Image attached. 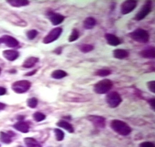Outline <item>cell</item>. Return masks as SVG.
I'll list each match as a JSON object with an SVG mask.
<instances>
[{"mask_svg": "<svg viewBox=\"0 0 155 147\" xmlns=\"http://www.w3.org/2000/svg\"><path fill=\"white\" fill-rule=\"evenodd\" d=\"M137 2L134 0H127L124 1L120 6V12L123 15H126L132 12L135 9Z\"/></svg>", "mask_w": 155, "mask_h": 147, "instance_id": "obj_7", "label": "cell"}, {"mask_svg": "<svg viewBox=\"0 0 155 147\" xmlns=\"http://www.w3.org/2000/svg\"><path fill=\"white\" fill-rule=\"evenodd\" d=\"M110 126L115 133L122 136H127L132 132L130 127L125 122L119 120H112Z\"/></svg>", "mask_w": 155, "mask_h": 147, "instance_id": "obj_1", "label": "cell"}, {"mask_svg": "<svg viewBox=\"0 0 155 147\" xmlns=\"http://www.w3.org/2000/svg\"><path fill=\"white\" fill-rule=\"evenodd\" d=\"M54 131L55 138L58 141H61L64 139L65 137V134L63 132V131H62L59 128H55Z\"/></svg>", "mask_w": 155, "mask_h": 147, "instance_id": "obj_25", "label": "cell"}, {"mask_svg": "<svg viewBox=\"0 0 155 147\" xmlns=\"http://www.w3.org/2000/svg\"><path fill=\"white\" fill-rule=\"evenodd\" d=\"M31 83L28 80H22L14 82L12 85L13 91L18 94H22L27 92L31 88Z\"/></svg>", "mask_w": 155, "mask_h": 147, "instance_id": "obj_4", "label": "cell"}, {"mask_svg": "<svg viewBox=\"0 0 155 147\" xmlns=\"http://www.w3.org/2000/svg\"><path fill=\"white\" fill-rule=\"evenodd\" d=\"M11 5L14 7H21L29 5V1L27 0H9L7 1Z\"/></svg>", "mask_w": 155, "mask_h": 147, "instance_id": "obj_20", "label": "cell"}, {"mask_svg": "<svg viewBox=\"0 0 155 147\" xmlns=\"http://www.w3.org/2000/svg\"><path fill=\"white\" fill-rule=\"evenodd\" d=\"M129 36L133 40L140 43H146L149 42L150 39L149 32L142 28L136 29L129 34Z\"/></svg>", "mask_w": 155, "mask_h": 147, "instance_id": "obj_2", "label": "cell"}, {"mask_svg": "<svg viewBox=\"0 0 155 147\" xmlns=\"http://www.w3.org/2000/svg\"><path fill=\"white\" fill-rule=\"evenodd\" d=\"M24 142L28 147H41L38 142L33 138H25L24 139Z\"/></svg>", "mask_w": 155, "mask_h": 147, "instance_id": "obj_23", "label": "cell"}, {"mask_svg": "<svg viewBox=\"0 0 155 147\" xmlns=\"http://www.w3.org/2000/svg\"><path fill=\"white\" fill-rule=\"evenodd\" d=\"M105 38L107 40V44L110 46H116L120 44V40L119 38L112 34H105Z\"/></svg>", "mask_w": 155, "mask_h": 147, "instance_id": "obj_12", "label": "cell"}, {"mask_svg": "<svg viewBox=\"0 0 155 147\" xmlns=\"http://www.w3.org/2000/svg\"><path fill=\"white\" fill-rule=\"evenodd\" d=\"M147 103L151 107L152 109L155 111V98H152L147 100Z\"/></svg>", "mask_w": 155, "mask_h": 147, "instance_id": "obj_33", "label": "cell"}, {"mask_svg": "<svg viewBox=\"0 0 155 147\" xmlns=\"http://www.w3.org/2000/svg\"><path fill=\"white\" fill-rule=\"evenodd\" d=\"M38 34V32L37 30H31L27 32V37L29 40H33L37 37Z\"/></svg>", "mask_w": 155, "mask_h": 147, "instance_id": "obj_30", "label": "cell"}, {"mask_svg": "<svg viewBox=\"0 0 155 147\" xmlns=\"http://www.w3.org/2000/svg\"><path fill=\"white\" fill-rule=\"evenodd\" d=\"M5 107V104L0 102V110H3Z\"/></svg>", "mask_w": 155, "mask_h": 147, "instance_id": "obj_37", "label": "cell"}, {"mask_svg": "<svg viewBox=\"0 0 155 147\" xmlns=\"http://www.w3.org/2000/svg\"><path fill=\"white\" fill-rule=\"evenodd\" d=\"M139 147H155V145L151 142H143L139 145Z\"/></svg>", "mask_w": 155, "mask_h": 147, "instance_id": "obj_32", "label": "cell"}, {"mask_svg": "<svg viewBox=\"0 0 155 147\" xmlns=\"http://www.w3.org/2000/svg\"><path fill=\"white\" fill-rule=\"evenodd\" d=\"M106 101L110 107L116 108L120 104L122 101V99L117 92L111 91L107 94Z\"/></svg>", "mask_w": 155, "mask_h": 147, "instance_id": "obj_5", "label": "cell"}, {"mask_svg": "<svg viewBox=\"0 0 155 147\" xmlns=\"http://www.w3.org/2000/svg\"><path fill=\"white\" fill-rule=\"evenodd\" d=\"M141 57L145 59H154L155 57V50L154 47H149L143 49L139 52Z\"/></svg>", "mask_w": 155, "mask_h": 147, "instance_id": "obj_14", "label": "cell"}, {"mask_svg": "<svg viewBox=\"0 0 155 147\" xmlns=\"http://www.w3.org/2000/svg\"><path fill=\"white\" fill-rule=\"evenodd\" d=\"M79 37V31L77 29H74L72 30V32L68 38V40L69 42H72L77 40Z\"/></svg>", "mask_w": 155, "mask_h": 147, "instance_id": "obj_27", "label": "cell"}, {"mask_svg": "<svg viewBox=\"0 0 155 147\" xmlns=\"http://www.w3.org/2000/svg\"><path fill=\"white\" fill-rule=\"evenodd\" d=\"M1 69H0V73H1Z\"/></svg>", "mask_w": 155, "mask_h": 147, "instance_id": "obj_38", "label": "cell"}, {"mask_svg": "<svg viewBox=\"0 0 155 147\" xmlns=\"http://www.w3.org/2000/svg\"><path fill=\"white\" fill-rule=\"evenodd\" d=\"M57 126L59 127L64 128L69 133H73L74 132V128L73 127V126L66 121L60 120L57 123Z\"/></svg>", "mask_w": 155, "mask_h": 147, "instance_id": "obj_19", "label": "cell"}, {"mask_svg": "<svg viewBox=\"0 0 155 147\" xmlns=\"http://www.w3.org/2000/svg\"><path fill=\"white\" fill-rule=\"evenodd\" d=\"M33 117L35 121L37 122H41L43 120H44L46 118V116L44 114L41 113V112H36L34 114Z\"/></svg>", "mask_w": 155, "mask_h": 147, "instance_id": "obj_28", "label": "cell"}, {"mask_svg": "<svg viewBox=\"0 0 155 147\" xmlns=\"http://www.w3.org/2000/svg\"><path fill=\"white\" fill-rule=\"evenodd\" d=\"M113 87L112 81L107 78L99 81L94 86V91L98 94L107 93Z\"/></svg>", "mask_w": 155, "mask_h": 147, "instance_id": "obj_3", "label": "cell"}, {"mask_svg": "<svg viewBox=\"0 0 155 147\" xmlns=\"http://www.w3.org/2000/svg\"><path fill=\"white\" fill-rule=\"evenodd\" d=\"M147 88L149 89V90L153 93H155V81H148L147 83Z\"/></svg>", "mask_w": 155, "mask_h": 147, "instance_id": "obj_31", "label": "cell"}, {"mask_svg": "<svg viewBox=\"0 0 155 147\" xmlns=\"http://www.w3.org/2000/svg\"><path fill=\"white\" fill-rule=\"evenodd\" d=\"M14 128L22 133H27L29 130V124L25 121H19L13 126Z\"/></svg>", "mask_w": 155, "mask_h": 147, "instance_id": "obj_15", "label": "cell"}, {"mask_svg": "<svg viewBox=\"0 0 155 147\" xmlns=\"http://www.w3.org/2000/svg\"><path fill=\"white\" fill-rule=\"evenodd\" d=\"M79 49L80 50V51L82 53H87L88 52H91L92 50H93L94 49V46L90 44H82L79 46Z\"/></svg>", "mask_w": 155, "mask_h": 147, "instance_id": "obj_24", "label": "cell"}, {"mask_svg": "<svg viewBox=\"0 0 155 147\" xmlns=\"http://www.w3.org/2000/svg\"><path fill=\"white\" fill-rule=\"evenodd\" d=\"M3 56L9 61H14L19 56V52L15 50H5L2 52Z\"/></svg>", "mask_w": 155, "mask_h": 147, "instance_id": "obj_13", "label": "cell"}, {"mask_svg": "<svg viewBox=\"0 0 155 147\" xmlns=\"http://www.w3.org/2000/svg\"><path fill=\"white\" fill-rule=\"evenodd\" d=\"M47 15L53 25H58L65 20V17L64 15L52 11H48L47 13Z\"/></svg>", "mask_w": 155, "mask_h": 147, "instance_id": "obj_10", "label": "cell"}, {"mask_svg": "<svg viewBox=\"0 0 155 147\" xmlns=\"http://www.w3.org/2000/svg\"><path fill=\"white\" fill-rule=\"evenodd\" d=\"M51 78L54 79H61L68 76V73L62 70H55L51 73Z\"/></svg>", "mask_w": 155, "mask_h": 147, "instance_id": "obj_21", "label": "cell"}, {"mask_svg": "<svg viewBox=\"0 0 155 147\" xmlns=\"http://www.w3.org/2000/svg\"><path fill=\"white\" fill-rule=\"evenodd\" d=\"M39 62V58L36 57H30L26 59L22 65V67L24 68L29 69L33 68Z\"/></svg>", "mask_w": 155, "mask_h": 147, "instance_id": "obj_18", "label": "cell"}, {"mask_svg": "<svg viewBox=\"0 0 155 147\" xmlns=\"http://www.w3.org/2000/svg\"><path fill=\"white\" fill-rule=\"evenodd\" d=\"M111 74V71L109 69H99L95 72V75L99 77H105Z\"/></svg>", "mask_w": 155, "mask_h": 147, "instance_id": "obj_26", "label": "cell"}, {"mask_svg": "<svg viewBox=\"0 0 155 147\" xmlns=\"http://www.w3.org/2000/svg\"></svg>", "mask_w": 155, "mask_h": 147, "instance_id": "obj_39", "label": "cell"}, {"mask_svg": "<svg viewBox=\"0 0 155 147\" xmlns=\"http://www.w3.org/2000/svg\"><path fill=\"white\" fill-rule=\"evenodd\" d=\"M38 99L32 97V98H29L27 101V105L28 106L31 108H35L37 107L38 105Z\"/></svg>", "mask_w": 155, "mask_h": 147, "instance_id": "obj_29", "label": "cell"}, {"mask_svg": "<svg viewBox=\"0 0 155 147\" xmlns=\"http://www.w3.org/2000/svg\"><path fill=\"white\" fill-rule=\"evenodd\" d=\"M54 52L57 55H61L62 52V48L61 47V46L58 47L54 50Z\"/></svg>", "mask_w": 155, "mask_h": 147, "instance_id": "obj_34", "label": "cell"}, {"mask_svg": "<svg viewBox=\"0 0 155 147\" xmlns=\"http://www.w3.org/2000/svg\"><path fill=\"white\" fill-rule=\"evenodd\" d=\"M62 32V28L61 27H57L51 30L48 34L43 39V43L45 44L51 43L60 37Z\"/></svg>", "mask_w": 155, "mask_h": 147, "instance_id": "obj_6", "label": "cell"}, {"mask_svg": "<svg viewBox=\"0 0 155 147\" xmlns=\"http://www.w3.org/2000/svg\"><path fill=\"white\" fill-rule=\"evenodd\" d=\"M87 120H89L95 127L99 129H103L106 126V119L102 116L97 115H90L87 116Z\"/></svg>", "mask_w": 155, "mask_h": 147, "instance_id": "obj_8", "label": "cell"}, {"mask_svg": "<svg viewBox=\"0 0 155 147\" xmlns=\"http://www.w3.org/2000/svg\"><path fill=\"white\" fill-rule=\"evenodd\" d=\"M97 24V21L93 17H87L83 22V27L85 30H92Z\"/></svg>", "mask_w": 155, "mask_h": 147, "instance_id": "obj_17", "label": "cell"}, {"mask_svg": "<svg viewBox=\"0 0 155 147\" xmlns=\"http://www.w3.org/2000/svg\"><path fill=\"white\" fill-rule=\"evenodd\" d=\"M152 11V5L150 1L146 3L142 8L139 11V12L136 14L134 19L137 21H140L143 20Z\"/></svg>", "mask_w": 155, "mask_h": 147, "instance_id": "obj_9", "label": "cell"}, {"mask_svg": "<svg viewBox=\"0 0 155 147\" xmlns=\"http://www.w3.org/2000/svg\"><path fill=\"white\" fill-rule=\"evenodd\" d=\"M113 55L115 58L122 60L127 58L129 56V53L125 49H117L113 51Z\"/></svg>", "mask_w": 155, "mask_h": 147, "instance_id": "obj_16", "label": "cell"}, {"mask_svg": "<svg viewBox=\"0 0 155 147\" xmlns=\"http://www.w3.org/2000/svg\"><path fill=\"white\" fill-rule=\"evenodd\" d=\"M7 92V89L5 88L0 86V96L4 95Z\"/></svg>", "mask_w": 155, "mask_h": 147, "instance_id": "obj_35", "label": "cell"}, {"mask_svg": "<svg viewBox=\"0 0 155 147\" xmlns=\"http://www.w3.org/2000/svg\"><path fill=\"white\" fill-rule=\"evenodd\" d=\"M37 72V70H34L31 72H29L28 73L25 74V76H32L34 75H35Z\"/></svg>", "mask_w": 155, "mask_h": 147, "instance_id": "obj_36", "label": "cell"}, {"mask_svg": "<svg viewBox=\"0 0 155 147\" xmlns=\"http://www.w3.org/2000/svg\"><path fill=\"white\" fill-rule=\"evenodd\" d=\"M4 43L9 48H15L19 45L18 41L10 35H4L0 38V44Z\"/></svg>", "mask_w": 155, "mask_h": 147, "instance_id": "obj_11", "label": "cell"}, {"mask_svg": "<svg viewBox=\"0 0 155 147\" xmlns=\"http://www.w3.org/2000/svg\"><path fill=\"white\" fill-rule=\"evenodd\" d=\"M15 134L12 133V134H8L4 132L0 133V140L2 142L5 144H10L12 141V137L14 136Z\"/></svg>", "mask_w": 155, "mask_h": 147, "instance_id": "obj_22", "label": "cell"}]
</instances>
